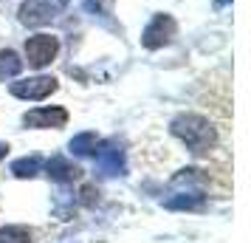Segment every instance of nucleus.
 Returning a JSON list of instances; mask_svg holds the SVG:
<instances>
[{"instance_id": "f03ea898", "label": "nucleus", "mask_w": 251, "mask_h": 243, "mask_svg": "<svg viewBox=\"0 0 251 243\" xmlns=\"http://www.w3.org/2000/svg\"><path fill=\"white\" fill-rule=\"evenodd\" d=\"M68 6V0H25L20 6V23L23 26H46Z\"/></svg>"}, {"instance_id": "f3484780", "label": "nucleus", "mask_w": 251, "mask_h": 243, "mask_svg": "<svg viewBox=\"0 0 251 243\" xmlns=\"http://www.w3.org/2000/svg\"><path fill=\"white\" fill-rule=\"evenodd\" d=\"M226 3H231V0H215V6L220 9V6H226Z\"/></svg>"}, {"instance_id": "0eeeda50", "label": "nucleus", "mask_w": 251, "mask_h": 243, "mask_svg": "<svg viewBox=\"0 0 251 243\" xmlns=\"http://www.w3.org/2000/svg\"><path fill=\"white\" fill-rule=\"evenodd\" d=\"M96 167L102 175H125V153L116 144H104L96 150Z\"/></svg>"}, {"instance_id": "f8f14e48", "label": "nucleus", "mask_w": 251, "mask_h": 243, "mask_svg": "<svg viewBox=\"0 0 251 243\" xmlns=\"http://www.w3.org/2000/svg\"><path fill=\"white\" fill-rule=\"evenodd\" d=\"M20 68H23V62H20V57L14 51H0V80L20 74Z\"/></svg>"}, {"instance_id": "7ed1b4c3", "label": "nucleus", "mask_w": 251, "mask_h": 243, "mask_svg": "<svg viewBox=\"0 0 251 243\" xmlns=\"http://www.w3.org/2000/svg\"><path fill=\"white\" fill-rule=\"evenodd\" d=\"M59 40L54 34H34L25 43V59L31 68H46L51 59L57 57Z\"/></svg>"}, {"instance_id": "423d86ee", "label": "nucleus", "mask_w": 251, "mask_h": 243, "mask_svg": "<svg viewBox=\"0 0 251 243\" xmlns=\"http://www.w3.org/2000/svg\"><path fill=\"white\" fill-rule=\"evenodd\" d=\"M65 122H68V110L65 108H37V110H28L23 116L25 128H37V130L65 128Z\"/></svg>"}, {"instance_id": "2eb2a0df", "label": "nucleus", "mask_w": 251, "mask_h": 243, "mask_svg": "<svg viewBox=\"0 0 251 243\" xmlns=\"http://www.w3.org/2000/svg\"><path fill=\"white\" fill-rule=\"evenodd\" d=\"M110 3L113 0H82V9L88 14H93V17H107V9H110Z\"/></svg>"}, {"instance_id": "20e7f679", "label": "nucleus", "mask_w": 251, "mask_h": 243, "mask_svg": "<svg viewBox=\"0 0 251 243\" xmlns=\"http://www.w3.org/2000/svg\"><path fill=\"white\" fill-rule=\"evenodd\" d=\"M175 20H172L170 14H155L150 26L144 28V34H141V46L150 48V51H155V48H164L170 43L172 37H175Z\"/></svg>"}, {"instance_id": "ddd939ff", "label": "nucleus", "mask_w": 251, "mask_h": 243, "mask_svg": "<svg viewBox=\"0 0 251 243\" xmlns=\"http://www.w3.org/2000/svg\"><path fill=\"white\" fill-rule=\"evenodd\" d=\"M0 243H31V232L25 226H6L0 229Z\"/></svg>"}, {"instance_id": "dca6fc26", "label": "nucleus", "mask_w": 251, "mask_h": 243, "mask_svg": "<svg viewBox=\"0 0 251 243\" xmlns=\"http://www.w3.org/2000/svg\"><path fill=\"white\" fill-rule=\"evenodd\" d=\"M6 153H9V147H6V144L0 141V159H6Z\"/></svg>"}, {"instance_id": "39448f33", "label": "nucleus", "mask_w": 251, "mask_h": 243, "mask_svg": "<svg viewBox=\"0 0 251 243\" xmlns=\"http://www.w3.org/2000/svg\"><path fill=\"white\" fill-rule=\"evenodd\" d=\"M9 91L17 96V99H31V102H40L51 93L57 91V80L54 77H31V80H20L12 82Z\"/></svg>"}, {"instance_id": "f257e3e1", "label": "nucleus", "mask_w": 251, "mask_h": 243, "mask_svg": "<svg viewBox=\"0 0 251 243\" xmlns=\"http://www.w3.org/2000/svg\"><path fill=\"white\" fill-rule=\"evenodd\" d=\"M170 130H172V136H178V139L189 147V153H195V156L209 153L212 147H215V141H217L212 122L203 119V116H198V113L175 116V119L170 122Z\"/></svg>"}, {"instance_id": "4468645a", "label": "nucleus", "mask_w": 251, "mask_h": 243, "mask_svg": "<svg viewBox=\"0 0 251 243\" xmlns=\"http://www.w3.org/2000/svg\"><path fill=\"white\" fill-rule=\"evenodd\" d=\"M172 184L192 189V187H201V184H203V175H201V170H181V173L172 178Z\"/></svg>"}, {"instance_id": "1a4fd4ad", "label": "nucleus", "mask_w": 251, "mask_h": 243, "mask_svg": "<svg viewBox=\"0 0 251 243\" xmlns=\"http://www.w3.org/2000/svg\"><path fill=\"white\" fill-rule=\"evenodd\" d=\"M68 147H71V153H76V156H96L99 139H96V133H79V136L71 139Z\"/></svg>"}, {"instance_id": "6e6552de", "label": "nucleus", "mask_w": 251, "mask_h": 243, "mask_svg": "<svg viewBox=\"0 0 251 243\" xmlns=\"http://www.w3.org/2000/svg\"><path fill=\"white\" fill-rule=\"evenodd\" d=\"M46 167H48V175H51L54 181H76V178L82 175L79 167H76V164H71L68 159H62V156H54Z\"/></svg>"}, {"instance_id": "9b49d317", "label": "nucleus", "mask_w": 251, "mask_h": 243, "mask_svg": "<svg viewBox=\"0 0 251 243\" xmlns=\"http://www.w3.org/2000/svg\"><path fill=\"white\" fill-rule=\"evenodd\" d=\"M40 167H43V159L40 156H31V159H20V162L12 164V173L17 178H31V175L40 173Z\"/></svg>"}, {"instance_id": "9d476101", "label": "nucleus", "mask_w": 251, "mask_h": 243, "mask_svg": "<svg viewBox=\"0 0 251 243\" xmlns=\"http://www.w3.org/2000/svg\"><path fill=\"white\" fill-rule=\"evenodd\" d=\"M167 207L170 209H203V195H201V192H192V189H186V192H181V195L170 198Z\"/></svg>"}]
</instances>
